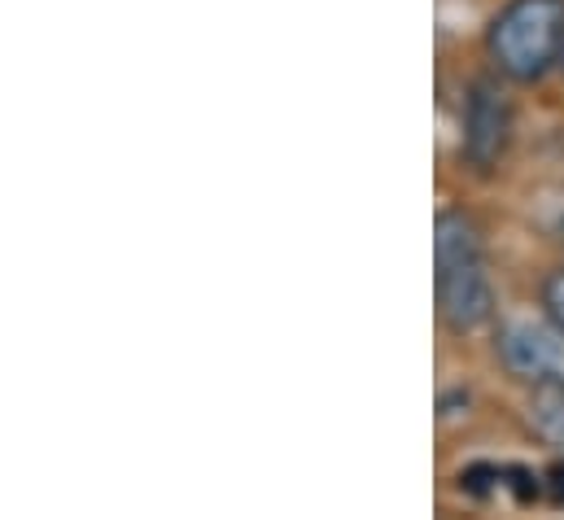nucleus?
Masks as SVG:
<instances>
[{
	"mask_svg": "<svg viewBox=\"0 0 564 520\" xmlns=\"http://www.w3.org/2000/svg\"><path fill=\"white\" fill-rule=\"evenodd\" d=\"M486 53L517 84L543 79L564 62V0H508L486 26Z\"/></svg>",
	"mask_w": 564,
	"mask_h": 520,
	"instance_id": "obj_1",
	"label": "nucleus"
},
{
	"mask_svg": "<svg viewBox=\"0 0 564 520\" xmlns=\"http://www.w3.org/2000/svg\"><path fill=\"white\" fill-rule=\"evenodd\" d=\"M512 144V101L499 88V79H477L464 101V131H459V158L473 171H495Z\"/></svg>",
	"mask_w": 564,
	"mask_h": 520,
	"instance_id": "obj_2",
	"label": "nucleus"
},
{
	"mask_svg": "<svg viewBox=\"0 0 564 520\" xmlns=\"http://www.w3.org/2000/svg\"><path fill=\"white\" fill-rule=\"evenodd\" d=\"M437 267V315L451 333H477L495 319V284L486 275V259L433 262Z\"/></svg>",
	"mask_w": 564,
	"mask_h": 520,
	"instance_id": "obj_3",
	"label": "nucleus"
},
{
	"mask_svg": "<svg viewBox=\"0 0 564 520\" xmlns=\"http://www.w3.org/2000/svg\"><path fill=\"white\" fill-rule=\"evenodd\" d=\"M499 359L517 381H564V328L556 319H517L499 333Z\"/></svg>",
	"mask_w": 564,
	"mask_h": 520,
	"instance_id": "obj_4",
	"label": "nucleus"
},
{
	"mask_svg": "<svg viewBox=\"0 0 564 520\" xmlns=\"http://www.w3.org/2000/svg\"><path fill=\"white\" fill-rule=\"evenodd\" d=\"M530 424L543 442L564 446V381H543L530 393Z\"/></svg>",
	"mask_w": 564,
	"mask_h": 520,
	"instance_id": "obj_5",
	"label": "nucleus"
},
{
	"mask_svg": "<svg viewBox=\"0 0 564 520\" xmlns=\"http://www.w3.org/2000/svg\"><path fill=\"white\" fill-rule=\"evenodd\" d=\"M543 306H547V319H556L564 328V267L547 275V284H543Z\"/></svg>",
	"mask_w": 564,
	"mask_h": 520,
	"instance_id": "obj_6",
	"label": "nucleus"
},
{
	"mask_svg": "<svg viewBox=\"0 0 564 520\" xmlns=\"http://www.w3.org/2000/svg\"><path fill=\"white\" fill-rule=\"evenodd\" d=\"M503 477H508L503 486H508V490H512L521 503L539 499V490H543V486H539V477H534V473H525V468H503Z\"/></svg>",
	"mask_w": 564,
	"mask_h": 520,
	"instance_id": "obj_7",
	"label": "nucleus"
},
{
	"mask_svg": "<svg viewBox=\"0 0 564 520\" xmlns=\"http://www.w3.org/2000/svg\"><path fill=\"white\" fill-rule=\"evenodd\" d=\"M547 490H552L556 503H564V464H552V468H547Z\"/></svg>",
	"mask_w": 564,
	"mask_h": 520,
	"instance_id": "obj_8",
	"label": "nucleus"
}]
</instances>
